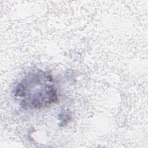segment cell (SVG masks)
<instances>
[{"mask_svg":"<svg viewBox=\"0 0 148 148\" xmlns=\"http://www.w3.org/2000/svg\"><path fill=\"white\" fill-rule=\"evenodd\" d=\"M14 95L25 109H40L58 101L51 74L38 70L28 73L17 84Z\"/></svg>","mask_w":148,"mask_h":148,"instance_id":"6da1fadb","label":"cell"},{"mask_svg":"<svg viewBox=\"0 0 148 148\" xmlns=\"http://www.w3.org/2000/svg\"><path fill=\"white\" fill-rule=\"evenodd\" d=\"M59 119L61 120L60 126H64L66 125L71 120V115L67 112H61L58 115Z\"/></svg>","mask_w":148,"mask_h":148,"instance_id":"7a4b0ae2","label":"cell"}]
</instances>
